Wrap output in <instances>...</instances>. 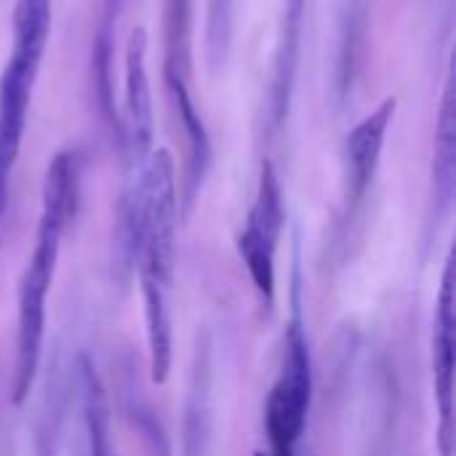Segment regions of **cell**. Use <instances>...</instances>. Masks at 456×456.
<instances>
[{
    "mask_svg": "<svg viewBox=\"0 0 456 456\" xmlns=\"http://www.w3.org/2000/svg\"><path fill=\"white\" fill-rule=\"evenodd\" d=\"M395 107H398L395 96H387L345 139V187H347L350 211H355L363 203L369 187L374 184L382 150H385V136L395 118Z\"/></svg>",
    "mask_w": 456,
    "mask_h": 456,
    "instance_id": "obj_10",
    "label": "cell"
},
{
    "mask_svg": "<svg viewBox=\"0 0 456 456\" xmlns=\"http://www.w3.org/2000/svg\"><path fill=\"white\" fill-rule=\"evenodd\" d=\"M456 99L454 77L449 72L441 110H438V126H436V144H433V222L441 224L452 206H454L456 187Z\"/></svg>",
    "mask_w": 456,
    "mask_h": 456,
    "instance_id": "obj_11",
    "label": "cell"
},
{
    "mask_svg": "<svg viewBox=\"0 0 456 456\" xmlns=\"http://www.w3.org/2000/svg\"><path fill=\"white\" fill-rule=\"evenodd\" d=\"M179 190L168 150L158 147L134 171L120 208V240L139 270L150 377L163 385L171 374V307L168 294L176 270Z\"/></svg>",
    "mask_w": 456,
    "mask_h": 456,
    "instance_id": "obj_1",
    "label": "cell"
},
{
    "mask_svg": "<svg viewBox=\"0 0 456 456\" xmlns=\"http://www.w3.org/2000/svg\"><path fill=\"white\" fill-rule=\"evenodd\" d=\"M208 347H198L195 371H192V390L187 401V422H184V456H203L208 441Z\"/></svg>",
    "mask_w": 456,
    "mask_h": 456,
    "instance_id": "obj_14",
    "label": "cell"
},
{
    "mask_svg": "<svg viewBox=\"0 0 456 456\" xmlns=\"http://www.w3.org/2000/svg\"><path fill=\"white\" fill-rule=\"evenodd\" d=\"M152 88L147 72V32L136 27L126 45V107L120 120V144L128 158L131 174L150 158L152 152Z\"/></svg>",
    "mask_w": 456,
    "mask_h": 456,
    "instance_id": "obj_7",
    "label": "cell"
},
{
    "mask_svg": "<svg viewBox=\"0 0 456 456\" xmlns=\"http://www.w3.org/2000/svg\"><path fill=\"white\" fill-rule=\"evenodd\" d=\"M235 0H208L206 13V53L211 67H222L232 48Z\"/></svg>",
    "mask_w": 456,
    "mask_h": 456,
    "instance_id": "obj_15",
    "label": "cell"
},
{
    "mask_svg": "<svg viewBox=\"0 0 456 456\" xmlns=\"http://www.w3.org/2000/svg\"><path fill=\"white\" fill-rule=\"evenodd\" d=\"M302 32H305V0H286L281 35H278V45L273 53L270 77H267V91H265L267 134L281 131L289 120L294 86H297V69H299V53H302Z\"/></svg>",
    "mask_w": 456,
    "mask_h": 456,
    "instance_id": "obj_8",
    "label": "cell"
},
{
    "mask_svg": "<svg viewBox=\"0 0 456 456\" xmlns=\"http://www.w3.org/2000/svg\"><path fill=\"white\" fill-rule=\"evenodd\" d=\"M163 80L179 126L187 142V168L182 200L184 208L195 203L211 166V139L192 99V0H163Z\"/></svg>",
    "mask_w": 456,
    "mask_h": 456,
    "instance_id": "obj_3",
    "label": "cell"
},
{
    "mask_svg": "<svg viewBox=\"0 0 456 456\" xmlns=\"http://www.w3.org/2000/svg\"><path fill=\"white\" fill-rule=\"evenodd\" d=\"M77 395H80V444L75 456H115L110 441V409H107L104 385L86 355H80L77 361Z\"/></svg>",
    "mask_w": 456,
    "mask_h": 456,
    "instance_id": "obj_12",
    "label": "cell"
},
{
    "mask_svg": "<svg viewBox=\"0 0 456 456\" xmlns=\"http://www.w3.org/2000/svg\"><path fill=\"white\" fill-rule=\"evenodd\" d=\"M286 222V206H283V187L281 176L273 166V160L262 163L259 184L254 203L248 208L246 224L238 235V256L262 299V305L270 310L275 305V259H278V243Z\"/></svg>",
    "mask_w": 456,
    "mask_h": 456,
    "instance_id": "obj_5",
    "label": "cell"
},
{
    "mask_svg": "<svg viewBox=\"0 0 456 456\" xmlns=\"http://www.w3.org/2000/svg\"><path fill=\"white\" fill-rule=\"evenodd\" d=\"M254 456H270V454H267V452H256V454H254Z\"/></svg>",
    "mask_w": 456,
    "mask_h": 456,
    "instance_id": "obj_16",
    "label": "cell"
},
{
    "mask_svg": "<svg viewBox=\"0 0 456 456\" xmlns=\"http://www.w3.org/2000/svg\"><path fill=\"white\" fill-rule=\"evenodd\" d=\"M454 254L444 267L441 291L433 318V398L438 411L436 444L438 454L454 456Z\"/></svg>",
    "mask_w": 456,
    "mask_h": 456,
    "instance_id": "obj_6",
    "label": "cell"
},
{
    "mask_svg": "<svg viewBox=\"0 0 456 456\" xmlns=\"http://www.w3.org/2000/svg\"><path fill=\"white\" fill-rule=\"evenodd\" d=\"M310 406H313V358H310V345L305 334L299 291L294 289V305H291V321L286 329L281 369L265 401L267 454L297 456L305 428H307Z\"/></svg>",
    "mask_w": 456,
    "mask_h": 456,
    "instance_id": "obj_4",
    "label": "cell"
},
{
    "mask_svg": "<svg viewBox=\"0 0 456 456\" xmlns=\"http://www.w3.org/2000/svg\"><path fill=\"white\" fill-rule=\"evenodd\" d=\"M80 200V158L75 150H61L45 168L40 192V219L35 230V246L24 265L16 289V361L11 401L21 406L37 379L43 339H45V307L51 283L59 267L61 240L67 224L75 219Z\"/></svg>",
    "mask_w": 456,
    "mask_h": 456,
    "instance_id": "obj_2",
    "label": "cell"
},
{
    "mask_svg": "<svg viewBox=\"0 0 456 456\" xmlns=\"http://www.w3.org/2000/svg\"><path fill=\"white\" fill-rule=\"evenodd\" d=\"M37 72L16 61H5L0 75V219L8 208L11 176L21 152L27 115Z\"/></svg>",
    "mask_w": 456,
    "mask_h": 456,
    "instance_id": "obj_9",
    "label": "cell"
},
{
    "mask_svg": "<svg viewBox=\"0 0 456 456\" xmlns=\"http://www.w3.org/2000/svg\"><path fill=\"white\" fill-rule=\"evenodd\" d=\"M51 35V0H16L13 5V24H11V56L29 69H40L45 45Z\"/></svg>",
    "mask_w": 456,
    "mask_h": 456,
    "instance_id": "obj_13",
    "label": "cell"
}]
</instances>
